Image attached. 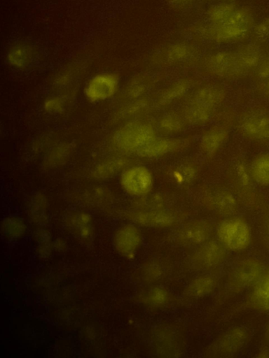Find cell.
<instances>
[{"instance_id":"6da1fadb","label":"cell","mask_w":269,"mask_h":358,"mask_svg":"<svg viewBox=\"0 0 269 358\" xmlns=\"http://www.w3.org/2000/svg\"><path fill=\"white\" fill-rule=\"evenodd\" d=\"M256 24L252 10L230 2H212L206 8L204 20L194 26V34L216 45H228L243 41Z\"/></svg>"},{"instance_id":"7a4b0ae2","label":"cell","mask_w":269,"mask_h":358,"mask_svg":"<svg viewBox=\"0 0 269 358\" xmlns=\"http://www.w3.org/2000/svg\"><path fill=\"white\" fill-rule=\"evenodd\" d=\"M226 95L225 88L218 84H207L195 90L181 112L187 125L198 127L207 124L225 101Z\"/></svg>"},{"instance_id":"3957f363","label":"cell","mask_w":269,"mask_h":358,"mask_svg":"<svg viewBox=\"0 0 269 358\" xmlns=\"http://www.w3.org/2000/svg\"><path fill=\"white\" fill-rule=\"evenodd\" d=\"M156 136V129L149 122L130 120L113 132L112 143L123 153L137 154Z\"/></svg>"},{"instance_id":"277c9868","label":"cell","mask_w":269,"mask_h":358,"mask_svg":"<svg viewBox=\"0 0 269 358\" xmlns=\"http://www.w3.org/2000/svg\"><path fill=\"white\" fill-rule=\"evenodd\" d=\"M207 74L221 79H236L244 76L237 49H223L212 52L203 62Z\"/></svg>"},{"instance_id":"5b68a950","label":"cell","mask_w":269,"mask_h":358,"mask_svg":"<svg viewBox=\"0 0 269 358\" xmlns=\"http://www.w3.org/2000/svg\"><path fill=\"white\" fill-rule=\"evenodd\" d=\"M119 185L128 196L139 199L152 192L154 176L150 169L142 164H130L119 175Z\"/></svg>"},{"instance_id":"8992f818","label":"cell","mask_w":269,"mask_h":358,"mask_svg":"<svg viewBox=\"0 0 269 358\" xmlns=\"http://www.w3.org/2000/svg\"><path fill=\"white\" fill-rule=\"evenodd\" d=\"M216 235L219 241L227 250L233 251L246 249L251 241V231L248 222L238 217L223 220L217 227Z\"/></svg>"},{"instance_id":"52a82bcc","label":"cell","mask_w":269,"mask_h":358,"mask_svg":"<svg viewBox=\"0 0 269 358\" xmlns=\"http://www.w3.org/2000/svg\"><path fill=\"white\" fill-rule=\"evenodd\" d=\"M237 128L248 140L269 144V111L261 107L246 110L238 120Z\"/></svg>"},{"instance_id":"ba28073f","label":"cell","mask_w":269,"mask_h":358,"mask_svg":"<svg viewBox=\"0 0 269 358\" xmlns=\"http://www.w3.org/2000/svg\"><path fill=\"white\" fill-rule=\"evenodd\" d=\"M265 268L254 258H247L237 262L228 274L227 285L235 293L251 288L261 279Z\"/></svg>"},{"instance_id":"9c48e42d","label":"cell","mask_w":269,"mask_h":358,"mask_svg":"<svg viewBox=\"0 0 269 358\" xmlns=\"http://www.w3.org/2000/svg\"><path fill=\"white\" fill-rule=\"evenodd\" d=\"M249 340V332L242 327H235L217 337L205 350L209 357H228L239 353Z\"/></svg>"},{"instance_id":"30bf717a","label":"cell","mask_w":269,"mask_h":358,"mask_svg":"<svg viewBox=\"0 0 269 358\" xmlns=\"http://www.w3.org/2000/svg\"><path fill=\"white\" fill-rule=\"evenodd\" d=\"M120 77L113 72H101L90 77L83 88L85 99L91 103H100L113 98L118 92Z\"/></svg>"},{"instance_id":"8fae6325","label":"cell","mask_w":269,"mask_h":358,"mask_svg":"<svg viewBox=\"0 0 269 358\" xmlns=\"http://www.w3.org/2000/svg\"><path fill=\"white\" fill-rule=\"evenodd\" d=\"M226 248L219 241L208 240L191 255L188 263L196 271H207L221 264L227 257Z\"/></svg>"},{"instance_id":"7c38bea8","label":"cell","mask_w":269,"mask_h":358,"mask_svg":"<svg viewBox=\"0 0 269 358\" xmlns=\"http://www.w3.org/2000/svg\"><path fill=\"white\" fill-rule=\"evenodd\" d=\"M128 217L135 224L155 228L173 226L178 220L176 213L162 208L133 210L128 213Z\"/></svg>"},{"instance_id":"4fadbf2b","label":"cell","mask_w":269,"mask_h":358,"mask_svg":"<svg viewBox=\"0 0 269 358\" xmlns=\"http://www.w3.org/2000/svg\"><path fill=\"white\" fill-rule=\"evenodd\" d=\"M113 240L116 251L124 258L132 259L141 248L142 235L135 224H127L116 230Z\"/></svg>"},{"instance_id":"5bb4252c","label":"cell","mask_w":269,"mask_h":358,"mask_svg":"<svg viewBox=\"0 0 269 358\" xmlns=\"http://www.w3.org/2000/svg\"><path fill=\"white\" fill-rule=\"evenodd\" d=\"M187 138L159 137L156 136L136 154L144 159H158L181 151L188 146Z\"/></svg>"},{"instance_id":"9a60e30c","label":"cell","mask_w":269,"mask_h":358,"mask_svg":"<svg viewBox=\"0 0 269 358\" xmlns=\"http://www.w3.org/2000/svg\"><path fill=\"white\" fill-rule=\"evenodd\" d=\"M211 234V224L207 221L198 220L181 227L176 233V238L181 243L199 245L208 241Z\"/></svg>"},{"instance_id":"2e32d148","label":"cell","mask_w":269,"mask_h":358,"mask_svg":"<svg viewBox=\"0 0 269 358\" xmlns=\"http://www.w3.org/2000/svg\"><path fill=\"white\" fill-rule=\"evenodd\" d=\"M204 199L206 205L214 211L223 215L233 214L237 209V201L228 190L213 188L207 191Z\"/></svg>"},{"instance_id":"e0dca14e","label":"cell","mask_w":269,"mask_h":358,"mask_svg":"<svg viewBox=\"0 0 269 358\" xmlns=\"http://www.w3.org/2000/svg\"><path fill=\"white\" fill-rule=\"evenodd\" d=\"M229 135L228 129L222 125H214L202 133L199 148L207 157L214 156L223 147Z\"/></svg>"},{"instance_id":"ac0fdd59","label":"cell","mask_w":269,"mask_h":358,"mask_svg":"<svg viewBox=\"0 0 269 358\" xmlns=\"http://www.w3.org/2000/svg\"><path fill=\"white\" fill-rule=\"evenodd\" d=\"M130 165V159L125 156H113L102 159L91 169L90 177L96 180H106Z\"/></svg>"},{"instance_id":"d6986e66","label":"cell","mask_w":269,"mask_h":358,"mask_svg":"<svg viewBox=\"0 0 269 358\" xmlns=\"http://www.w3.org/2000/svg\"><path fill=\"white\" fill-rule=\"evenodd\" d=\"M167 64L178 65L192 60L198 54L197 48L186 41H175L168 44L162 52Z\"/></svg>"},{"instance_id":"ffe728a7","label":"cell","mask_w":269,"mask_h":358,"mask_svg":"<svg viewBox=\"0 0 269 358\" xmlns=\"http://www.w3.org/2000/svg\"><path fill=\"white\" fill-rule=\"evenodd\" d=\"M36 56L34 47L27 42L12 45L6 53L8 64L13 69L22 70L29 67Z\"/></svg>"},{"instance_id":"44dd1931","label":"cell","mask_w":269,"mask_h":358,"mask_svg":"<svg viewBox=\"0 0 269 358\" xmlns=\"http://www.w3.org/2000/svg\"><path fill=\"white\" fill-rule=\"evenodd\" d=\"M69 230L83 240H89L94 235L93 220L90 213L83 210H74L66 217Z\"/></svg>"},{"instance_id":"7402d4cb","label":"cell","mask_w":269,"mask_h":358,"mask_svg":"<svg viewBox=\"0 0 269 358\" xmlns=\"http://www.w3.org/2000/svg\"><path fill=\"white\" fill-rule=\"evenodd\" d=\"M193 85V81L187 78L179 79L165 88L158 96L156 105L164 108L175 103L188 93Z\"/></svg>"},{"instance_id":"603a6c76","label":"cell","mask_w":269,"mask_h":358,"mask_svg":"<svg viewBox=\"0 0 269 358\" xmlns=\"http://www.w3.org/2000/svg\"><path fill=\"white\" fill-rule=\"evenodd\" d=\"M247 303L253 309L269 311V268H265L261 279L251 287Z\"/></svg>"},{"instance_id":"cb8c5ba5","label":"cell","mask_w":269,"mask_h":358,"mask_svg":"<svg viewBox=\"0 0 269 358\" xmlns=\"http://www.w3.org/2000/svg\"><path fill=\"white\" fill-rule=\"evenodd\" d=\"M73 145L61 141L50 147L44 154L42 165L46 169H54L64 165L73 154Z\"/></svg>"},{"instance_id":"d4e9b609","label":"cell","mask_w":269,"mask_h":358,"mask_svg":"<svg viewBox=\"0 0 269 358\" xmlns=\"http://www.w3.org/2000/svg\"><path fill=\"white\" fill-rule=\"evenodd\" d=\"M217 279L212 275H200L186 286L184 294L191 299H200L209 296L217 286Z\"/></svg>"},{"instance_id":"484cf974","label":"cell","mask_w":269,"mask_h":358,"mask_svg":"<svg viewBox=\"0 0 269 358\" xmlns=\"http://www.w3.org/2000/svg\"><path fill=\"white\" fill-rule=\"evenodd\" d=\"M199 169L198 166L189 162L179 163L174 166L168 173L170 179L180 187L191 185L198 178Z\"/></svg>"},{"instance_id":"4316f807","label":"cell","mask_w":269,"mask_h":358,"mask_svg":"<svg viewBox=\"0 0 269 358\" xmlns=\"http://www.w3.org/2000/svg\"><path fill=\"white\" fill-rule=\"evenodd\" d=\"M249 173L256 185L265 187L269 186V152L257 155L251 161Z\"/></svg>"},{"instance_id":"83f0119b","label":"cell","mask_w":269,"mask_h":358,"mask_svg":"<svg viewBox=\"0 0 269 358\" xmlns=\"http://www.w3.org/2000/svg\"><path fill=\"white\" fill-rule=\"evenodd\" d=\"M170 292L161 287H154L146 290L139 296V301L145 306L151 308H161L172 301Z\"/></svg>"},{"instance_id":"f1b7e54d","label":"cell","mask_w":269,"mask_h":358,"mask_svg":"<svg viewBox=\"0 0 269 358\" xmlns=\"http://www.w3.org/2000/svg\"><path fill=\"white\" fill-rule=\"evenodd\" d=\"M157 125L162 134L172 136L182 132L187 124L181 113L169 112L158 119Z\"/></svg>"},{"instance_id":"f546056e","label":"cell","mask_w":269,"mask_h":358,"mask_svg":"<svg viewBox=\"0 0 269 358\" xmlns=\"http://www.w3.org/2000/svg\"><path fill=\"white\" fill-rule=\"evenodd\" d=\"M27 230L25 221L18 216H7L1 223L2 234L8 240L16 241L22 238L26 234Z\"/></svg>"},{"instance_id":"4dcf8cb0","label":"cell","mask_w":269,"mask_h":358,"mask_svg":"<svg viewBox=\"0 0 269 358\" xmlns=\"http://www.w3.org/2000/svg\"><path fill=\"white\" fill-rule=\"evenodd\" d=\"M48 202L46 196L38 192L33 194L29 201L27 212L34 222L44 223L48 216Z\"/></svg>"},{"instance_id":"1f68e13d","label":"cell","mask_w":269,"mask_h":358,"mask_svg":"<svg viewBox=\"0 0 269 358\" xmlns=\"http://www.w3.org/2000/svg\"><path fill=\"white\" fill-rule=\"evenodd\" d=\"M71 98L73 94L69 92L50 95L43 100V109L50 115H61L68 108Z\"/></svg>"},{"instance_id":"d6a6232c","label":"cell","mask_w":269,"mask_h":358,"mask_svg":"<svg viewBox=\"0 0 269 358\" xmlns=\"http://www.w3.org/2000/svg\"><path fill=\"white\" fill-rule=\"evenodd\" d=\"M150 80L143 76L136 77L126 87V96L131 100L143 98L150 87Z\"/></svg>"},{"instance_id":"836d02e7","label":"cell","mask_w":269,"mask_h":358,"mask_svg":"<svg viewBox=\"0 0 269 358\" xmlns=\"http://www.w3.org/2000/svg\"><path fill=\"white\" fill-rule=\"evenodd\" d=\"M150 106V102L145 98L131 100L126 106L120 110V115L122 118H132L146 113Z\"/></svg>"},{"instance_id":"e575fe53","label":"cell","mask_w":269,"mask_h":358,"mask_svg":"<svg viewBox=\"0 0 269 358\" xmlns=\"http://www.w3.org/2000/svg\"><path fill=\"white\" fill-rule=\"evenodd\" d=\"M35 241L36 243L37 252L42 257H47L50 255L53 248V242L50 240L48 233L42 229H40L35 234Z\"/></svg>"},{"instance_id":"d590c367","label":"cell","mask_w":269,"mask_h":358,"mask_svg":"<svg viewBox=\"0 0 269 358\" xmlns=\"http://www.w3.org/2000/svg\"><path fill=\"white\" fill-rule=\"evenodd\" d=\"M234 171L239 184L245 188H250L253 181L249 167L246 166L243 162H239L235 164Z\"/></svg>"},{"instance_id":"8d00e7d4","label":"cell","mask_w":269,"mask_h":358,"mask_svg":"<svg viewBox=\"0 0 269 358\" xmlns=\"http://www.w3.org/2000/svg\"><path fill=\"white\" fill-rule=\"evenodd\" d=\"M256 37L263 41L269 40V15L256 23L253 29Z\"/></svg>"},{"instance_id":"74e56055","label":"cell","mask_w":269,"mask_h":358,"mask_svg":"<svg viewBox=\"0 0 269 358\" xmlns=\"http://www.w3.org/2000/svg\"><path fill=\"white\" fill-rule=\"evenodd\" d=\"M254 74L256 79L260 81L265 82L269 79V55L263 57Z\"/></svg>"},{"instance_id":"f35d334b","label":"cell","mask_w":269,"mask_h":358,"mask_svg":"<svg viewBox=\"0 0 269 358\" xmlns=\"http://www.w3.org/2000/svg\"><path fill=\"white\" fill-rule=\"evenodd\" d=\"M173 9L180 11L188 10L192 8L198 0H165Z\"/></svg>"},{"instance_id":"ab89813d","label":"cell","mask_w":269,"mask_h":358,"mask_svg":"<svg viewBox=\"0 0 269 358\" xmlns=\"http://www.w3.org/2000/svg\"><path fill=\"white\" fill-rule=\"evenodd\" d=\"M66 248V243L62 238H59L53 242V248L58 251H63Z\"/></svg>"},{"instance_id":"60d3db41","label":"cell","mask_w":269,"mask_h":358,"mask_svg":"<svg viewBox=\"0 0 269 358\" xmlns=\"http://www.w3.org/2000/svg\"><path fill=\"white\" fill-rule=\"evenodd\" d=\"M263 95L269 99V79L263 82L261 90Z\"/></svg>"},{"instance_id":"b9f144b4","label":"cell","mask_w":269,"mask_h":358,"mask_svg":"<svg viewBox=\"0 0 269 358\" xmlns=\"http://www.w3.org/2000/svg\"><path fill=\"white\" fill-rule=\"evenodd\" d=\"M210 3L212 2H230L235 1V0H209Z\"/></svg>"},{"instance_id":"7bdbcfd3","label":"cell","mask_w":269,"mask_h":358,"mask_svg":"<svg viewBox=\"0 0 269 358\" xmlns=\"http://www.w3.org/2000/svg\"><path fill=\"white\" fill-rule=\"evenodd\" d=\"M267 331H268V336H269V326H268V328L267 329Z\"/></svg>"},{"instance_id":"ee69618b","label":"cell","mask_w":269,"mask_h":358,"mask_svg":"<svg viewBox=\"0 0 269 358\" xmlns=\"http://www.w3.org/2000/svg\"><path fill=\"white\" fill-rule=\"evenodd\" d=\"M268 227H269V223H268Z\"/></svg>"}]
</instances>
